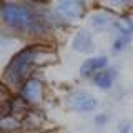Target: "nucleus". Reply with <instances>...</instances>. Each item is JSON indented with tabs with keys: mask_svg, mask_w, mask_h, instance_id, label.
<instances>
[{
	"mask_svg": "<svg viewBox=\"0 0 133 133\" xmlns=\"http://www.w3.org/2000/svg\"><path fill=\"white\" fill-rule=\"evenodd\" d=\"M93 2H95V0H93Z\"/></svg>",
	"mask_w": 133,
	"mask_h": 133,
	"instance_id": "obj_18",
	"label": "nucleus"
},
{
	"mask_svg": "<svg viewBox=\"0 0 133 133\" xmlns=\"http://www.w3.org/2000/svg\"><path fill=\"white\" fill-rule=\"evenodd\" d=\"M0 3H2V0H0Z\"/></svg>",
	"mask_w": 133,
	"mask_h": 133,
	"instance_id": "obj_17",
	"label": "nucleus"
},
{
	"mask_svg": "<svg viewBox=\"0 0 133 133\" xmlns=\"http://www.w3.org/2000/svg\"><path fill=\"white\" fill-rule=\"evenodd\" d=\"M98 7L113 12L115 15H125L133 10V0H95Z\"/></svg>",
	"mask_w": 133,
	"mask_h": 133,
	"instance_id": "obj_10",
	"label": "nucleus"
},
{
	"mask_svg": "<svg viewBox=\"0 0 133 133\" xmlns=\"http://www.w3.org/2000/svg\"><path fill=\"white\" fill-rule=\"evenodd\" d=\"M63 103L70 111H75V113H80V115L95 113L100 107V100L93 93L82 88L70 90L63 97Z\"/></svg>",
	"mask_w": 133,
	"mask_h": 133,
	"instance_id": "obj_4",
	"label": "nucleus"
},
{
	"mask_svg": "<svg viewBox=\"0 0 133 133\" xmlns=\"http://www.w3.org/2000/svg\"><path fill=\"white\" fill-rule=\"evenodd\" d=\"M50 5L63 28L85 20L88 14V0H53Z\"/></svg>",
	"mask_w": 133,
	"mask_h": 133,
	"instance_id": "obj_2",
	"label": "nucleus"
},
{
	"mask_svg": "<svg viewBox=\"0 0 133 133\" xmlns=\"http://www.w3.org/2000/svg\"><path fill=\"white\" fill-rule=\"evenodd\" d=\"M23 43H27V42H23L20 37H17L12 32L0 27V72H2V68L8 62V58L14 55Z\"/></svg>",
	"mask_w": 133,
	"mask_h": 133,
	"instance_id": "obj_7",
	"label": "nucleus"
},
{
	"mask_svg": "<svg viewBox=\"0 0 133 133\" xmlns=\"http://www.w3.org/2000/svg\"><path fill=\"white\" fill-rule=\"evenodd\" d=\"M116 18H118V15H115L113 12L107 10L103 7H98V5L88 10V14H87V23H88V28L93 33L111 32Z\"/></svg>",
	"mask_w": 133,
	"mask_h": 133,
	"instance_id": "obj_5",
	"label": "nucleus"
},
{
	"mask_svg": "<svg viewBox=\"0 0 133 133\" xmlns=\"http://www.w3.org/2000/svg\"><path fill=\"white\" fill-rule=\"evenodd\" d=\"M108 65H110V57L108 55H103V53H100V55H90L80 63L78 75H80V78H83V80H90L95 73H98L100 70L107 68Z\"/></svg>",
	"mask_w": 133,
	"mask_h": 133,
	"instance_id": "obj_9",
	"label": "nucleus"
},
{
	"mask_svg": "<svg viewBox=\"0 0 133 133\" xmlns=\"http://www.w3.org/2000/svg\"><path fill=\"white\" fill-rule=\"evenodd\" d=\"M116 130H118V133H131L133 131V122L131 120H122L116 125Z\"/></svg>",
	"mask_w": 133,
	"mask_h": 133,
	"instance_id": "obj_13",
	"label": "nucleus"
},
{
	"mask_svg": "<svg viewBox=\"0 0 133 133\" xmlns=\"http://www.w3.org/2000/svg\"><path fill=\"white\" fill-rule=\"evenodd\" d=\"M70 48L75 53H80V55H93L95 48H97V45H95V33L88 27L78 28L72 35Z\"/></svg>",
	"mask_w": 133,
	"mask_h": 133,
	"instance_id": "obj_6",
	"label": "nucleus"
},
{
	"mask_svg": "<svg viewBox=\"0 0 133 133\" xmlns=\"http://www.w3.org/2000/svg\"><path fill=\"white\" fill-rule=\"evenodd\" d=\"M120 17H122V20L125 22V25H127L128 32H130V33H131V37H133V14H131V12H128V14L120 15Z\"/></svg>",
	"mask_w": 133,
	"mask_h": 133,
	"instance_id": "obj_14",
	"label": "nucleus"
},
{
	"mask_svg": "<svg viewBox=\"0 0 133 133\" xmlns=\"http://www.w3.org/2000/svg\"><path fill=\"white\" fill-rule=\"evenodd\" d=\"M131 42H133V38H130V37L115 35L113 40H111V45H110V55L111 57H116V55L125 53L128 48L131 47Z\"/></svg>",
	"mask_w": 133,
	"mask_h": 133,
	"instance_id": "obj_11",
	"label": "nucleus"
},
{
	"mask_svg": "<svg viewBox=\"0 0 133 133\" xmlns=\"http://www.w3.org/2000/svg\"><path fill=\"white\" fill-rule=\"evenodd\" d=\"M110 120H111V115L108 113V111H105V110L95 113V116H93V123H95L97 128H105L107 125L110 123Z\"/></svg>",
	"mask_w": 133,
	"mask_h": 133,
	"instance_id": "obj_12",
	"label": "nucleus"
},
{
	"mask_svg": "<svg viewBox=\"0 0 133 133\" xmlns=\"http://www.w3.org/2000/svg\"><path fill=\"white\" fill-rule=\"evenodd\" d=\"M118 75H120L118 66L108 65L107 68H103V70H100L98 73H95L93 77L90 78V83L97 90L108 93V91H111V90L115 88L116 82H118Z\"/></svg>",
	"mask_w": 133,
	"mask_h": 133,
	"instance_id": "obj_8",
	"label": "nucleus"
},
{
	"mask_svg": "<svg viewBox=\"0 0 133 133\" xmlns=\"http://www.w3.org/2000/svg\"><path fill=\"white\" fill-rule=\"evenodd\" d=\"M15 95L18 97L27 107L30 108H40L42 103L45 102V95H47V85H45L43 78L38 73H33L32 77H28L20 88L15 91Z\"/></svg>",
	"mask_w": 133,
	"mask_h": 133,
	"instance_id": "obj_3",
	"label": "nucleus"
},
{
	"mask_svg": "<svg viewBox=\"0 0 133 133\" xmlns=\"http://www.w3.org/2000/svg\"><path fill=\"white\" fill-rule=\"evenodd\" d=\"M48 133H58V131H48Z\"/></svg>",
	"mask_w": 133,
	"mask_h": 133,
	"instance_id": "obj_16",
	"label": "nucleus"
},
{
	"mask_svg": "<svg viewBox=\"0 0 133 133\" xmlns=\"http://www.w3.org/2000/svg\"><path fill=\"white\" fill-rule=\"evenodd\" d=\"M53 62H57V52L52 43L27 42L8 58L0 72V82L15 93L28 77Z\"/></svg>",
	"mask_w": 133,
	"mask_h": 133,
	"instance_id": "obj_1",
	"label": "nucleus"
},
{
	"mask_svg": "<svg viewBox=\"0 0 133 133\" xmlns=\"http://www.w3.org/2000/svg\"><path fill=\"white\" fill-rule=\"evenodd\" d=\"M14 133H42L40 130H28V128H22L18 131H14Z\"/></svg>",
	"mask_w": 133,
	"mask_h": 133,
	"instance_id": "obj_15",
	"label": "nucleus"
}]
</instances>
